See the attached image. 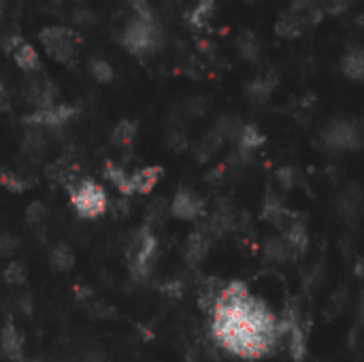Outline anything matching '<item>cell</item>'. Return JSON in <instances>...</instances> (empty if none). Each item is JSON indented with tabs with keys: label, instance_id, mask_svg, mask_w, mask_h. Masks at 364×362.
Listing matches in <instances>:
<instances>
[{
	"label": "cell",
	"instance_id": "cell-31",
	"mask_svg": "<svg viewBox=\"0 0 364 362\" xmlns=\"http://www.w3.org/2000/svg\"><path fill=\"white\" fill-rule=\"evenodd\" d=\"M0 183H2L6 190L15 192V194L26 192V190L30 188V181H28L23 175L15 173V171H2V173H0Z\"/></svg>",
	"mask_w": 364,
	"mask_h": 362
},
{
	"label": "cell",
	"instance_id": "cell-29",
	"mask_svg": "<svg viewBox=\"0 0 364 362\" xmlns=\"http://www.w3.org/2000/svg\"><path fill=\"white\" fill-rule=\"evenodd\" d=\"M105 177H107L124 196H130V194H132V192H130V179H128L126 169H122V166L109 162V164L105 166Z\"/></svg>",
	"mask_w": 364,
	"mask_h": 362
},
{
	"label": "cell",
	"instance_id": "cell-11",
	"mask_svg": "<svg viewBox=\"0 0 364 362\" xmlns=\"http://www.w3.org/2000/svg\"><path fill=\"white\" fill-rule=\"evenodd\" d=\"M277 85H279V75L275 70L262 73V75H258L256 79L250 81V85H247V100L252 105H264L271 98V94L275 92Z\"/></svg>",
	"mask_w": 364,
	"mask_h": 362
},
{
	"label": "cell",
	"instance_id": "cell-17",
	"mask_svg": "<svg viewBox=\"0 0 364 362\" xmlns=\"http://www.w3.org/2000/svg\"><path fill=\"white\" fill-rule=\"evenodd\" d=\"M305 30H307V23H305L303 15L296 13V11H292V9L284 11V13L279 15L277 23H275V32H277L279 36H284V38H296V36H301Z\"/></svg>",
	"mask_w": 364,
	"mask_h": 362
},
{
	"label": "cell",
	"instance_id": "cell-39",
	"mask_svg": "<svg viewBox=\"0 0 364 362\" xmlns=\"http://www.w3.org/2000/svg\"><path fill=\"white\" fill-rule=\"evenodd\" d=\"M352 4V0H320V6L324 13H333L339 15L343 11H348V6Z\"/></svg>",
	"mask_w": 364,
	"mask_h": 362
},
{
	"label": "cell",
	"instance_id": "cell-33",
	"mask_svg": "<svg viewBox=\"0 0 364 362\" xmlns=\"http://www.w3.org/2000/svg\"><path fill=\"white\" fill-rule=\"evenodd\" d=\"M47 218H49V209H47L43 203H38V201L30 203V207L26 209V220H28V224L34 226V228L45 226Z\"/></svg>",
	"mask_w": 364,
	"mask_h": 362
},
{
	"label": "cell",
	"instance_id": "cell-18",
	"mask_svg": "<svg viewBox=\"0 0 364 362\" xmlns=\"http://www.w3.org/2000/svg\"><path fill=\"white\" fill-rule=\"evenodd\" d=\"M337 207H339V213L346 218V220H354L358 218L360 209H363V190L352 183L350 188H346L339 198H337Z\"/></svg>",
	"mask_w": 364,
	"mask_h": 362
},
{
	"label": "cell",
	"instance_id": "cell-6",
	"mask_svg": "<svg viewBox=\"0 0 364 362\" xmlns=\"http://www.w3.org/2000/svg\"><path fill=\"white\" fill-rule=\"evenodd\" d=\"M4 49L11 53V58L15 60V64H17L23 73H28V75L41 73V60H38L36 49H34L28 41H23L21 36H17V34L9 36V38L4 41Z\"/></svg>",
	"mask_w": 364,
	"mask_h": 362
},
{
	"label": "cell",
	"instance_id": "cell-28",
	"mask_svg": "<svg viewBox=\"0 0 364 362\" xmlns=\"http://www.w3.org/2000/svg\"><path fill=\"white\" fill-rule=\"evenodd\" d=\"M213 11H215V0H198L196 6L188 13V21L194 28H205L211 21Z\"/></svg>",
	"mask_w": 364,
	"mask_h": 362
},
{
	"label": "cell",
	"instance_id": "cell-13",
	"mask_svg": "<svg viewBox=\"0 0 364 362\" xmlns=\"http://www.w3.org/2000/svg\"><path fill=\"white\" fill-rule=\"evenodd\" d=\"M264 145V134L258 130V126L254 124H245L243 130H241V137L237 141V154L250 164L254 154Z\"/></svg>",
	"mask_w": 364,
	"mask_h": 362
},
{
	"label": "cell",
	"instance_id": "cell-9",
	"mask_svg": "<svg viewBox=\"0 0 364 362\" xmlns=\"http://www.w3.org/2000/svg\"><path fill=\"white\" fill-rule=\"evenodd\" d=\"M49 147V134L43 128L36 126H26L23 139H21V154L26 156L28 162H41L43 156L47 154Z\"/></svg>",
	"mask_w": 364,
	"mask_h": 362
},
{
	"label": "cell",
	"instance_id": "cell-44",
	"mask_svg": "<svg viewBox=\"0 0 364 362\" xmlns=\"http://www.w3.org/2000/svg\"><path fill=\"white\" fill-rule=\"evenodd\" d=\"M2 11H4V2L0 0V19H2Z\"/></svg>",
	"mask_w": 364,
	"mask_h": 362
},
{
	"label": "cell",
	"instance_id": "cell-1",
	"mask_svg": "<svg viewBox=\"0 0 364 362\" xmlns=\"http://www.w3.org/2000/svg\"><path fill=\"white\" fill-rule=\"evenodd\" d=\"M119 43L136 58H147L162 49L164 30L158 19H139L132 17L119 34Z\"/></svg>",
	"mask_w": 364,
	"mask_h": 362
},
{
	"label": "cell",
	"instance_id": "cell-3",
	"mask_svg": "<svg viewBox=\"0 0 364 362\" xmlns=\"http://www.w3.org/2000/svg\"><path fill=\"white\" fill-rule=\"evenodd\" d=\"M363 143V134L358 124L350 119H335L320 132V145L328 154H341V151H354Z\"/></svg>",
	"mask_w": 364,
	"mask_h": 362
},
{
	"label": "cell",
	"instance_id": "cell-26",
	"mask_svg": "<svg viewBox=\"0 0 364 362\" xmlns=\"http://www.w3.org/2000/svg\"><path fill=\"white\" fill-rule=\"evenodd\" d=\"M168 205L164 198H156L149 207H147V215H145V226L154 233L156 228H162L166 218H168Z\"/></svg>",
	"mask_w": 364,
	"mask_h": 362
},
{
	"label": "cell",
	"instance_id": "cell-14",
	"mask_svg": "<svg viewBox=\"0 0 364 362\" xmlns=\"http://www.w3.org/2000/svg\"><path fill=\"white\" fill-rule=\"evenodd\" d=\"M282 237L286 239V243H288V247H290V252H292L294 258L303 256V254L307 252V247H309L307 226H305L303 222H299L296 218L290 220V224L284 228V235H282Z\"/></svg>",
	"mask_w": 364,
	"mask_h": 362
},
{
	"label": "cell",
	"instance_id": "cell-5",
	"mask_svg": "<svg viewBox=\"0 0 364 362\" xmlns=\"http://www.w3.org/2000/svg\"><path fill=\"white\" fill-rule=\"evenodd\" d=\"M168 211H171L175 218H179V220L196 222V220H200V218L205 215V201H203L200 194H196L194 190L181 188V190L175 194V198H173Z\"/></svg>",
	"mask_w": 364,
	"mask_h": 362
},
{
	"label": "cell",
	"instance_id": "cell-2",
	"mask_svg": "<svg viewBox=\"0 0 364 362\" xmlns=\"http://www.w3.org/2000/svg\"><path fill=\"white\" fill-rule=\"evenodd\" d=\"M70 203L79 218L83 220H96L107 213L109 198L107 192L90 177H81L75 186L68 188Z\"/></svg>",
	"mask_w": 364,
	"mask_h": 362
},
{
	"label": "cell",
	"instance_id": "cell-16",
	"mask_svg": "<svg viewBox=\"0 0 364 362\" xmlns=\"http://www.w3.org/2000/svg\"><path fill=\"white\" fill-rule=\"evenodd\" d=\"M23 335L9 322L4 324V329L0 331V352L4 356H9L11 361L21 362L23 356Z\"/></svg>",
	"mask_w": 364,
	"mask_h": 362
},
{
	"label": "cell",
	"instance_id": "cell-19",
	"mask_svg": "<svg viewBox=\"0 0 364 362\" xmlns=\"http://www.w3.org/2000/svg\"><path fill=\"white\" fill-rule=\"evenodd\" d=\"M224 286L226 284L222 280H218V277H211V280H205L203 282V286L198 288V307L203 309V314H207V316L213 314V309H215V305L220 301V294H222Z\"/></svg>",
	"mask_w": 364,
	"mask_h": 362
},
{
	"label": "cell",
	"instance_id": "cell-34",
	"mask_svg": "<svg viewBox=\"0 0 364 362\" xmlns=\"http://www.w3.org/2000/svg\"><path fill=\"white\" fill-rule=\"evenodd\" d=\"M26 275H28V269H26V265L19 262V260L9 262V267L4 269V282L11 284V286L23 284V282H26Z\"/></svg>",
	"mask_w": 364,
	"mask_h": 362
},
{
	"label": "cell",
	"instance_id": "cell-27",
	"mask_svg": "<svg viewBox=\"0 0 364 362\" xmlns=\"http://www.w3.org/2000/svg\"><path fill=\"white\" fill-rule=\"evenodd\" d=\"M136 139V124L132 119H122L117 122V126L113 128V134H111V141L113 145L117 147H130Z\"/></svg>",
	"mask_w": 364,
	"mask_h": 362
},
{
	"label": "cell",
	"instance_id": "cell-12",
	"mask_svg": "<svg viewBox=\"0 0 364 362\" xmlns=\"http://www.w3.org/2000/svg\"><path fill=\"white\" fill-rule=\"evenodd\" d=\"M211 247H213V239H211V237H207L205 233H200V230L196 228V230L188 237V241H186L183 258H186V262H188V265L198 267V265L209 256Z\"/></svg>",
	"mask_w": 364,
	"mask_h": 362
},
{
	"label": "cell",
	"instance_id": "cell-41",
	"mask_svg": "<svg viewBox=\"0 0 364 362\" xmlns=\"http://www.w3.org/2000/svg\"><path fill=\"white\" fill-rule=\"evenodd\" d=\"M314 6H320V0H290V9L296 11V13H307L309 9Z\"/></svg>",
	"mask_w": 364,
	"mask_h": 362
},
{
	"label": "cell",
	"instance_id": "cell-4",
	"mask_svg": "<svg viewBox=\"0 0 364 362\" xmlns=\"http://www.w3.org/2000/svg\"><path fill=\"white\" fill-rule=\"evenodd\" d=\"M45 51L62 62V64H73L77 60V51H79V36L70 30V28H62V26H47L41 30L38 34Z\"/></svg>",
	"mask_w": 364,
	"mask_h": 362
},
{
	"label": "cell",
	"instance_id": "cell-32",
	"mask_svg": "<svg viewBox=\"0 0 364 362\" xmlns=\"http://www.w3.org/2000/svg\"><path fill=\"white\" fill-rule=\"evenodd\" d=\"M90 73L98 83H109L113 79V66L102 58H92L90 60Z\"/></svg>",
	"mask_w": 364,
	"mask_h": 362
},
{
	"label": "cell",
	"instance_id": "cell-24",
	"mask_svg": "<svg viewBox=\"0 0 364 362\" xmlns=\"http://www.w3.org/2000/svg\"><path fill=\"white\" fill-rule=\"evenodd\" d=\"M49 267L55 271V273H68L73 267H75V254L68 245L60 243L51 250L49 254Z\"/></svg>",
	"mask_w": 364,
	"mask_h": 362
},
{
	"label": "cell",
	"instance_id": "cell-38",
	"mask_svg": "<svg viewBox=\"0 0 364 362\" xmlns=\"http://www.w3.org/2000/svg\"><path fill=\"white\" fill-rule=\"evenodd\" d=\"M19 250V239L13 235H2L0 237V258H11Z\"/></svg>",
	"mask_w": 364,
	"mask_h": 362
},
{
	"label": "cell",
	"instance_id": "cell-15",
	"mask_svg": "<svg viewBox=\"0 0 364 362\" xmlns=\"http://www.w3.org/2000/svg\"><path fill=\"white\" fill-rule=\"evenodd\" d=\"M130 179V192L132 194H149L156 183L162 179V169L160 166H145L128 175Z\"/></svg>",
	"mask_w": 364,
	"mask_h": 362
},
{
	"label": "cell",
	"instance_id": "cell-30",
	"mask_svg": "<svg viewBox=\"0 0 364 362\" xmlns=\"http://www.w3.org/2000/svg\"><path fill=\"white\" fill-rule=\"evenodd\" d=\"M346 307H348V294H346V290H337L335 294H331V299L324 307V320L339 318Z\"/></svg>",
	"mask_w": 364,
	"mask_h": 362
},
{
	"label": "cell",
	"instance_id": "cell-23",
	"mask_svg": "<svg viewBox=\"0 0 364 362\" xmlns=\"http://www.w3.org/2000/svg\"><path fill=\"white\" fill-rule=\"evenodd\" d=\"M262 250H264V256H267L271 262H277V265L290 262V260L294 258L284 237H271V239H267L264 245H262Z\"/></svg>",
	"mask_w": 364,
	"mask_h": 362
},
{
	"label": "cell",
	"instance_id": "cell-21",
	"mask_svg": "<svg viewBox=\"0 0 364 362\" xmlns=\"http://www.w3.org/2000/svg\"><path fill=\"white\" fill-rule=\"evenodd\" d=\"M243 126H245V122H241L239 117H235V115H226V117H220L211 130L222 139V143H237V141H239V137H241Z\"/></svg>",
	"mask_w": 364,
	"mask_h": 362
},
{
	"label": "cell",
	"instance_id": "cell-42",
	"mask_svg": "<svg viewBox=\"0 0 364 362\" xmlns=\"http://www.w3.org/2000/svg\"><path fill=\"white\" fill-rule=\"evenodd\" d=\"M162 290H164V294H168V297H181V292H183V284H181V282H177V280H173V282L164 284V286H162Z\"/></svg>",
	"mask_w": 364,
	"mask_h": 362
},
{
	"label": "cell",
	"instance_id": "cell-47",
	"mask_svg": "<svg viewBox=\"0 0 364 362\" xmlns=\"http://www.w3.org/2000/svg\"><path fill=\"white\" fill-rule=\"evenodd\" d=\"M0 94H2V85H0Z\"/></svg>",
	"mask_w": 364,
	"mask_h": 362
},
{
	"label": "cell",
	"instance_id": "cell-7",
	"mask_svg": "<svg viewBox=\"0 0 364 362\" xmlns=\"http://www.w3.org/2000/svg\"><path fill=\"white\" fill-rule=\"evenodd\" d=\"M55 96H58V90L49 77H45L43 73L30 75L28 85H26V98L30 105H34V109H47V107L58 105Z\"/></svg>",
	"mask_w": 364,
	"mask_h": 362
},
{
	"label": "cell",
	"instance_id": "cell-46",
	"mask_svg": "<svg viewBox=\"0 0 364 362\" xmlns=\"http://www.w3.org/2000/svg\"><path fill=\"white\" fill-rule=\"evenodd\" d=\"M247 2H256V0H247Z\"/></svg>",
	"mask_w": 364,
	"mask_h": 362
},
{
	"label": "cell",
	"instance_id": "cell-25",
	"mask_svg": "<svg viewBox=\"0 0 364 362\" xmlns=\"http://www.w3.org/2000/svg\"><path fill=\"white\" fill-rule=\"evenodd\" d=\"M237 51L241 53V58L254 62V60H258V55H260V41L256 38L254 32L243 30V32H239V36H237Z\"/></svg>",
	"mask_w": 364,
	"mask_h": 362
},
{
	"label": "cell",
	"instance_id": "cell-37",
	"mask_svg": "<svg viewBox=\"0 0 364 362\" xmlns=\"http://www.w3.org/2000/svg\"><path fill=\"white\" fill-rule=\"evenodd\" d=\"M128 4H130L134 17H139V19H156L149 0H128Z\"/></svg>",
	"mask_w": 364,
	"mask_h": 362
},
{
	"label": "cell",
	"instance_id": "cell-35",
	"mask_svg": "<svg viewBox=\"0 0 364 362\" xmlns=\"http://www.w3.org/2000/svg\"><path fill=\"white\" fill-rule=\"evenodd\" d=\"M166 145L173 151H183L188 147V139H186L183 128H168V132H166Z\"/></svg>",
	"mask_w": 364,
	"mask_h": 362
},
{
	"label": "cell",
	"instance_id": "cell-22",
	"mask_svg": "<svg viewBox=\"0 0 364 362\" xmlns=\"http://www.w3.org/2000/svg\"><path fill=\"white\" fill-rule=\"evenodd\" d=\"M341 70L348 79L352 81H363L364 77V55L360 47H352L343 58H341Z\"/></svg>",
	"mask_w": 364,
	"mask_h": 362
},
{
	"label": "cell",
	"instance_id": "cell-10",
	"mask_svg": "<svg viewBox=\"0 0 364 362\" xmlns=\"http://www.w3.org/2000/svg\"><path fill=\"white\" fill-rule=\"evenodd\" d=\"M45 175H47L49 181L60 183V186H64L66 190H68L70 186H75V183L81 179L79 166H77L75 158L68 156V154L62 156V158H58L53 164H49V166L45 169Z\"/></svg>",
	"mask_w": 364,
	"mask_h": 362
},
{
	"label": "cell",
	"instance_id": "cell-45",
	"mask_svg": "<svg viewBox=\"0 0 364 362\" xmlns=\"http://www.w3.org/2000/svg\"><path fill=\"white\" fill-rule=\"evenodd\" d=\"M28 362H43V361H28Z\"/></svg>",
	"mask_w": 364,
	"mask_h": 362
},
{
	"label": "cell",
	"instance_id": "cell-8",
	"mask_svg": "<svg viewBox=\"0 0 364 362\" xmlns=\"http://www.w3.org/2000/svg\"><path fill=\"white\" fill-rule=\"evenodd\" d=\"M260 218H262L267 224H271V226L286 228L294 215L288 211V207L284 205L282 196H279L275 190H267L264 201H262V213H260Z\"/></svg>",
	"mask_w": 364,
	"mask_h": 362
},
{
	"label": "cell",
	"instance_id": "cell-36",
	"mask_svg": "<svg viewBox=\"0 0 364 362\" xmlns=\"http://www.w3.org/2000/svg\"><path fill=\"white\" fill-rule=\"evenodd\" d=\"M275 177H277V183H279L286 192H290V190L296 186V181H299L296 169H292V166H282V169L275 173Z\"/></svg>",
	"mask_w": 364,
	"mask_h": 362
},
{
	"label": "cell",
	"instance_id": "cell-40",
	"mask_svg": "<svg viewBox=\"0 0 364 362\" xmlns=\"http://www.w3.org/2000/svg\"><path fill=\"white\" fill-rule=\"evenodd\" d=\"M107 209H113L115 215L124 218V215L130 213V203H128V198H119V201H113V203L109 201V207Z\"/></svg>",
	"mask_w": 364,
	"mask_h": 362
},
{
	"label": "cell",
	"instance_id": "cell-43",
	"mask_svg": "<svg viewBox=\"0 0 364 362\" xmlns=\"http://www.w3.org/2000/svg\"><path fill=\"white\" fill-rule=\"evenodd\" d=\"M92 19H94V15L87 9H77L73 13V21H77V23H90Z\"/></svg>",
	"mask_w": 364,
	"mask_h": 362
},
{
	"label": "cell",
	"instance_id": "cell-20",
	"mask_svg": "<svg viewBox=\"0 0 364 362\" xmlns=\"http://www.w3.org/2000/svg\"><path fill=\"white\" fill-rule=\"evenodd\" d=\"M222 139L213 132V130H209V132H205L198 141H196V145H194V158H196V162H200V164H205V162H209L220 149H222Z\"/></svg>",
	"mask_w": 364,
	"mask_h": 362
}]
</instances>
